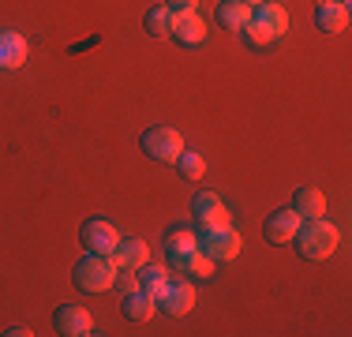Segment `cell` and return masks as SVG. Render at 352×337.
<instances>
[{"mask_svg": "<svg viewBox=\"0 0 352 337\" xmlns=\"http://www.w3.org/2000/svg\"><path fill=\"white\" fill-rule=\"evenodd\" d=\"M139 289L146 292V296H154V300H157L165 289H169V270H165V266H146V263H142V266H139Z\"/></svg>", "mask_w": 352, "mask_h": 337, "instance_id": "e0dca14e", "label": "cell"}, {"mask_svg": "<svg viewBox=\"0 0 352 337\" xmlns=\"http://www.w3.org/2000/svg\"><path fill=\"white\" fill-rule=\"evenodd\" d=\"M173 38L180 45H199L206 38V23L199 19V12H180L173 15Z\"/></svg>", "mask_w": 352, "mask_h": 337, "instance_id": "4fadbf2b", "label": "cell"}, {"mask_svg": "<svg viewBox=\"0 0 352 337\" xmlns=\"http://www.w3.org/2000/svg\"><path fill=\"white\" fill-rule=\"evenodd\" d=\"M109 259L116 263V270H139L142 263H150V251L142 240H135V236H124V240H116V248Z\"/></svg>", "mask_w": 352, "mask_h": 337, "instance_id": "8fae6325", "label": "cell"}, {"mask_svg": "<svg viewBox=\"0 0 352 337\" xmlns=\"http://www.w3.org/2000/svg\"><path fill=\"white\" fill-rule=\"evenodd\" d=\"M157 307H162L165 315H173V318L188 315V311L195 307V285L191 281H169V289L157 296Z\"/></svg>", "mask_w": 352, "mask_h": 337, "instance_id": "8992f818", "label": "cell"}, {"mask_svg": "<svg viewBox=\"0 0 352 337\" xmlns=\"http://www.w3.org/2000/svg\"><path fill=\"white\" fill-rule=\"evenodd\" d=\"M251 23H258V27H266L274 34V38H281L285 30H289V15H285V8L278 0H263V4L251 8Z\"/></svg>", "mask_w": 352, "mask_h": 337, "instance_id": "7c38bea8", "label": "cell"}, {"mask_svg": "<svg viewBox=\"0 0 352 337\" xmlns=\"http://www.w3.org/2000/svg\"><path fill=\"white\" fill-rule=\"evenodd\" d=\"M217 23L225 30H244L251 23V4L248 0H221L217 4Z\"/></svg>", "mask_w": 352, "mask_h": 337, "instance_id": "5bb4252c", "label": "cell"}, {"mask_svg": "<svg viewBox=\"0 0 352 337\" xmlns=\"http://www.w3.org/2000/svg\"><path fill=\"white\" fill-rule=\"evenodd\" d=\"M217 206H221V195H217V191H195V199H191V210H195L199 221H203L210 210H217Z\"/></svg>", "mask_w": 352, "mask_h": 337, "instance_id": "7402d4cb", "label": "cell"}, {"mask_svg": "<svg viewBox=\"0 0 352 337\" xmlns=\"http://www.w3.org/2000/svg\"><path fill=\"white\" fill-rule=\"evenodd\" d=\"M191 248H199V236L191 232L188 225H169V229H165V251H169V259L184 255V251H191Z\"/></svg>", "mask_w": 352, "mask_h": 337, "instance_id": "d6986e66", "label": "cell"}, {"mask_svg": "<svg viewBox=\"0 0 352 337\" xmlns=\"http://www.w3.org/2000/svg\"><path fill=\"white\" fill-rule=\"evenodd\" d=\"M244 38H248V45H255V49H263V45H270V41H278L266 27H258V23H248V27H244Z\"/></svg>", "mask_w": 352, "mask_h": 337, "instance_id": "603a6c76", "label": "cell"}, {"mask_svg": "<svg viewBox=\"0 0 352 337\" xmlns=\"http://www.w3.org/2000/svg\"><path fill=\"white\" fill-rule=\"evenodd\" d=\"M72 277H75V289H79V292H105V289H113L116 263L109 255H90V251H87V255L75 263Z\"/></svg>", "mask_w": 352, "mask_h": 337, "instance_id": "7a4b0ae2", "label": "cell"}, {"mask_svg": "<svg viewBox=\"0 0 352 337\" xmlns=\"http://www.w3.org/2000/svg\"><path fill=\"white\" fill-rule=\"evenodd\" d=\"M30 45L19 30H0V72H15L27 61Z\"/></svg>", "mask_w": 352, "mask_h": 337, "instance_id": "9c48e42d", "label": "cell"}, {"mask_svg": "<svg viewBox=\"0 0 352 337\" xmlns=\"http://www.w3.org/2000/svg\"><path fill=\"white\" fill-rule=\"evenodd\" d=\"M142 150H146L154 162H176L180 150H184V139H180V131H173V128H150V131H142Z\"/></svg>", "mask_w": 352, "mask_h": 337, "instance_id": "277c9868", "label": "cell"}, {"mask_svg": "<svg viewBox=\"0 0 352 337\" xmlns=\"http://www.w3.org/2000/svg\"><path fill=\"white\" fill-rule=\"evenodd\" d=\"M195 4H199V0H165V8H169L173 15H180V12H195Z\"/></svg>", "mask_w": 352, "mask_h": 337, "instance_id": "484cf974", "label": "cell"}, {"mask_svg": "<svg viewBox=\"0 0 352 337\" xmlns=\"http://www.w3.org/2000/svg\"><path fill=\"white\" fill-rule=\"evenodd\" d=\"M199 225H206V229H221V225H229V210L217 206V210H210V214H206Z\"/></svg>", "mask_w": 352, "mask_h": 337, "instance_id": "d4e9b609", "label": "cell"}, {"mask_svg": "<svg viewBox=\"0 0 352 337\" xmlns=\"http://www.w3.org/2000/svg\"><path fill=\"white\" fill-rule=\"evenodd\" d=\"M120 307H124V315H128L131 323H146V318L157 311V300L146 296L142 289H135V292H128V296L120 300Z\"/></svg>", "mask_w": 352, "mask_h": 337, "instance_id": "2e32d148", "label": "cell"}, {"mask_svg": "<svg viewBox=\"0 0 352 337\" xmlns=\"http://www.w3.org/2000/svg\"><path fill=\"white\" fill-rule=\"evenodd\" d=\"M292 210H296L300 217H322L326 210V199L318 188H300L296 195H292Z\"/></svg>", "mask_w": 352, "mask_h": 337, "instance_id": "ac0fdd59", "label": "cell"}, {"mask_svg": "<svg viewBox=\"0 0 352 337\" xmlns=\"http://www.w3.org/2000/svg\"><path fill=\"white\" fill-rule=\"evenodd\" d=\"M248 4H251V8H255V4H263V0H248Z\"/></svg>", "mask_w": 352, "mask_h": 337, "instance_id": "83f0119b", "label": "cell"}, {"mask_svg": "<svg viewBox=\"0 0 352 337\" xmlns=\"http://www.w3.org/2000/svg\"><path fill=\"white\" fill-rule=\"evenodd\" d=\"M169 266L188 270V274H195V277H210V274H214V259L206 255V251H199V248L184 251V255H173V259H169Z\"/></svg>", "mask_w": 352, "mask_h": 337, "instance_id": "9a60e30c", "label": "cell"}, {"mask_svg": "<svg viewBox=\"0 0 352 337\" xmlns=\"http://www.w3.org/2000/svg\"><path fill=\"white\" fill-rule=\"evenodd\" d=\"M296 229H300V214H296V210H274V214L266 217V225H263V232H266V240H270V243H292Z\"/></svg>", "mask_w": 352, "mask_h": 337, "instance_id": "30bf717a", "label": "cell"}, {"mask_svg": "<svg viewBox=\"0 0 352 337\" xmlns=\"http://www.w3.org/2000/svg\"><path fill=\"white\" fill-rule=\"evenodd\" d=\"M315 27L322 34H341L349 27V4H345V0H318Z\"/></svg>", "mask_w": 352, "mask_h": 337, "instance_id": "ba28073f", "label": "cell"}, {"mask_svg": "<svg viewBox=\"0 0 352 337\" xmlns=\"http://www.w3.org/2000/svg\"><path fill=\"white\" fill-rule=\"evenodd\" d=\"M113 289L120 292V296H128V292H135V289H139V274H131V270H124V274H116V277H113Z\"/></svg>", "mask_w": 352, "mask_h": 337, "instance_id": "cb8c5ba5", "label": "cell"}, {"mask_svg": "<svg viewBox=\"0 0 352 337\" xmlns=\"http://www.w3.org/2000/svg\"><path fill=\"white\" fill-rule=\"evenodd\" d=\"M8 337H27L30 330H27V326H8V330H4Z\"/></svg>", "mask_w": 352, "mask_h": 337, "instance_id": "4316f807", "label": "cell"}, {"mask_svg": "<svg viewBox=\"0 0 352 337\" xmlns=\"http://www.w3.org/2000/svg\"><path fill=\"white\" fill-rule=\"evenodd\" d=\"M53 326H56V334H64V337H87L90 330H94V318H90V311L68 303V307H56Z\"/></svg>", "mask_w": 352, "mask_h": 337, "instance_id": "52a82bcc", "label": "cell"}, {"mask_svg": "<svg viewBox=\"0 0 352 337\" xmlns=\"http://www.w3.org/2000/svg\"><path fill=\"white\" fill-rule=\"evenodd\" d=\"M142 23H146V34H150V38H169V34H173V12H169L165 4L150 8Z\"/></svg>", "mask_w": 352, "mask_h": 337, "instance_id": "ffe728a7", "label": "cell"}, {"mask_svg": "<svg viewBox=\"0 0 352 337\" xmlns=\"http://www.w3.org/2000/svg\"><path fill=\"white\" fill-rule=\"evenodd\" d=\"M176 168H180V176H184V180H203L206 162L195 154V150H180V157H176Z\"/></svg>", "mask_w": 352, "mask_h": 337, "instance_id": "44dd1931", "label": "cell"}, {"mask_svg": "<svg viewBox=\"0 0 352 337\" xmlns=\"http://www.w3.org/2000/svg\"><path fill=\"white\" fill-rule=\"evenodd\" d=\"M195 236H199V251H206L214 263L217 259H236L240 248H244V236L232 225H221V229H206L203 225V232H195Z\"/></svg>", "mask_w": 352, "mask_h": 337, "instance_id": "3957f363", "label": "cell"}, {"mask_svg": "<svg viewBox=\"0 0 352 337\" xmlns=\"http://www.w3.org/2000/svg\"><path fill=\"white\" fill-rule=\"evenodd\" d=\"M79 240H82V248H87L90 255H113L120 232H116L109 221H102V217H90V221H82Z\"/></svg>", "mask_w": 352, "mask_h": 337, "instance_id": "5b68a950", "label": "cell"}, {"mask_svg": "<svg viewBox=\"0 0 352 337\" xmlns=\"http://www.w3.org/2000/svg\"><path fill=\"white\" fill-rule=\"evenodd\" d=\"M292 240H296V248H300V255H304V259H311V263H322V259H330L333 251H338L341 232H338V225L322 221V217H311L307 225H300Z\"/></svg>", "mask_w": 352, "mask_h": 337, "instance_id": "6da1fadb", "label": "cell"}]
</instances>
